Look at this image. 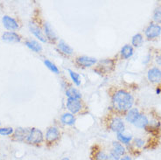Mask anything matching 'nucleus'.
I'll use <instances>...</instances> for the list:
<instances>
[{"mask_svg": "<svg viewBox=\"0 0 161 160\" xmlns=\"http://www.w3.org/2000/svg\"><path fill=\"white\" fill-rule=\"evenodd\" d=\"M112 102L116 109L120 111H126L132 107L134 99L132 96L128 92L119 90L113 96Z\"/></svg>", "mask_w": 161, "mask_h": 160, "instance_id": "obj_1", "label": "nucleus"}, {"mask_svg": "<svg viewBox=\"0 0 161 160\" xmlns=\"http://www.w3.org/2000/svg\"><path fill=\"white\" fill-rule=\"evenodd\" d=\"M25 141L30 144H39L43 141V134L39 129L32 128L30 130V133Z\"/></svg>", "mask_w": 161, "mask_h": 160, "instance_id": "obj_2", "label": "nucleus"}, {"mask_svg": "<svg viewBox=\"0 0 161 160\" xmlns=\"http://www.w3.org/2000/svg\"><path fill=\"white\" fill-rule=\"evenodd\" d=\"M161 33V26L157 24H151L145 30V35L148 39H154L159 36Z\"/></svg>", "mask_w": 161, "mask_h": 160, "instance_id": "obj_3", "label": "nucleus"}, {"mask_svg": "<svg viewBox=\"0 0 161 160\" xmlns=\"http://www.w3.org/2000/svg\"><path fill=\"white\" fill-rule=\"evenodd\" d=\"M60 138V131L55 127H51L46 134V141L48 144H53Z\"/></svg>", "mask_w": 161, "mask_h": 160, "instance_id": "obj_4", "label": "nucleus"}, {"mask_svg": "<svg viewBox=\"0 0 161 160\" xmlns=\"http://www.w3.org/2000/svg\"><path fill=\"white\" fill-rule=\"evenodd\" d=\"M67 108L73 114L79 112L81 108V104H80L79 99H74V98H69L67 102Z\"/></svg>", "mask_w": 161, "mask_h": 160, "instance_id": "obj_5", "label": "nucleus"}, {"mask_svg": "<svg viewBox=\"0 0 161 160\" xmlns=\"http://www.w3.org/2000/svg\"><path fill=\"white\" fill-rule=\"evenodd\" d=\"M30 130L27 129L23 128H18L14 131L13 134V139L15 141H19V142H22V141L26 140L27 136H28Z\"/></svg>", "mask_w": 161, "mask_h": 160, "instance_id": "obj_6", "label": "nucleus"}, {"mask_svg": "<svg viewBox=\"0 0 161 160\" xmlns=\"http://www.w3.org/2000/svg\"><path fill=\"white\" fill-rule=\"evenodd\" d=\"M110 129L112 130L113 131L117 132V134L119 133H123L125 130V124L124 122L121 120L120 118H114L111 121V124H110Z\"/></svg>", "mask_w": 161, "mask_h": 160, "instance_id": "obj_7", "label": "nucleus"}, {"mask_svg": "<svg viewBox=\"0 0 161 160\" xmlns=\"http://www.w3.org/2000/svg\"><path fill=\"white\" fill-rule=\"evenodd\" d=\"M148 80L151 82H158L161 80V70L158 68H153L148 71Z\"/></svg>", "mask_w": 161, "mask_h": 160, "instance_id": "obj_8", "label": "nucleus"}, {"mask_svg": "<svg viewBox=\"0 0 161 160\" xmlns=\"http://www.w3.org/2000/svg\"><path fill=\"white\" fill-rule=\"evenodd\" d=\"M3 24L4 26L7 30H16L19 28V24L17 23V21L14 19H12L9 16L3 17Z\"/></svg>", "mask_w": 161, "mask_h": 160, "instance_id": "obj_9", "label": "nucleus"}, {"mask_svg": "<svg viewBox=\"0 0 161 160\" xmlns=\"http://www.w3.org/2000/svg\"><path fill=\"white\" fill-rule=\"evenodd\" d=\"M2 39H3V40H5L7 42H19L20 40H21L19 35L16 32H4Z\"/></svg>", "mask_w": 161, "mask_h": 160, "instance_id": "obj_10", "label": "nucleus"}, {"mask_svg": "<svg viewBox=\"0 0 161 160\" xmlns=\"http://www.w3.org/2000/svg\"><path fill=\"white\" fill-rule=\"evenodd\" d=\"M77 63L80 66H83V67H91L92 65L97 63V60L95 58L81 56L77 58Z\"/></svg>", "mask_w": 161, "mask_h": 160, "instance_id": "obj_11", "label": "nucleus"}, {"mask_svg": "<svg viewBox=\"0 0 161 160\" xmlns=\"http://www.w3.org/2000/svg\"><path fill=\"white\" fill-rule=\"evenodd\" d=\"M29 27H30V30H31V32L35 35V36L39 39L40 40H41L42 42H46L47 41V39H46V37L44 36V34L42 33L41 32V30H40L37 25H35L34 24H32V23H30L29 25Z\"/></svg>", "mask_w": 161, "mask_h": 160, "instance_id": "obj_12", "label": "nucleus"}, {"mask_svg": "<svg viewBox=\"0 0 161 160\" xmlns=\"http://www.w3.org/2000/svg\"><path fill=\"white\" fill-rule=\"evenodd\" d=\"M148 124H149V121L145 115H139L135 122L133 123V124L137 128H146Z\"/></svg>", "mask_w": 161, "mask_h": 160, "instance_id": "obj_13", "label": "nucleus"}, {"mask_svg": "<svg viewBox=\"0 0 161 160\" xmlns=\"http://www.w3.org/2000/svg\"><path fill=\"white\" fill-rule=\"evenodd\" d=\"M139 115L140 114H139V111H138L137 108H130L128 114H127V116H126V120L133 124Z\"/></svg>", "mask_w": 161, "mask_h": 160, "instance_id": "obj_14", "label": "nucleus"}, {"mask_svg": "<svg viewBox=\"0 0 161 160\" xmlns=\"http://www.w3.org/2000/svg\"><path fill=\"white\" fill-rule=\"evenodd\" d=\"M121 54L124 59H129L130 57L132 56L133 54V48L130 45H125V47H123L121 50Z\"/></svg>", "mask_w": 161, "mask_h": 160, "instance_id": "obj_15", "label": "nucleus"}, {"mask_svg": "<svg viewBox=\"0 0 161 160\" xmlns=\"http://www.w3.org/2000/svg\"><path fill=\"white\" fill-rule=\"evenodd\" d=\"M25 45H26L30 49H32V51H34V52H41V50H42L41 45H40L39 42L35 41V40H28V41L25 42Z\"/></svg>", "mask_w": 161, "mask_h": 160, "instance_id": "obj_16", "label": "nucleus"}, {"mask_svg": "<svg viewBox=\"0 0 161 160\" xmlns=\"http://www.w3.org/2000/svg\"><path fill=\"white\" fill-rule=\"evenodd\" d=\"M58 47L60 49L61 52L65 53V54H72L73 53V49L67 43H65L63 40H60L59 42V45H58Z\"/></svg>", "mask_w": 161, "mask_h": 160, "instance_id": "obj_17", "label": "nucleus"}, {"mask_svg": "<svg viewBox=\"0 0 161 160\" xmlns=\"http://www.w3.org/2000/svg\"><path fill=\"white\" fill-rule=\"evenodd\" d=\"M75 116L70 113H66L61 116V122L64 124H67V125H72V124H75Z\"/></svg>", "mask_w": 161, "mask_h": 160, "instance_id": "obj_18", "label": "nucleus"}, {"mask_svg": "<svg viewBox=\"0 0 161 160\" xmlns=\"http://www.w3.org/2000/svg\"><path fill=\"white\" fill-rule=\"evenodd\" d=\"M113 66H114V62L111 60H102L100 62V67L102 70H104L105 72L110 71L112 69Z\"/></svg>", "mask_w": 161, "mask_h": 160, "instance_id": "obj_19", "label": "nucleus"}, {"mask_svg": "<svg viewBox=\"0 0 161 160\" xmlns=\"http://www.w3.org/2000/svg\"><path fill=\"white\" fill-rule=\"evenodd\" d=\"M112 146L113 151L117 152L119 156H123V155L125 154V148L121 143H119V142H113Z\"/></svg>", "mask_w": 161, "mask_h": 160, "instance_id": "obj_20", "label": "nucleus"}, {"mask_svg": "<svg viewBox=\"0 0 161 160\" xmlns=\"http://www.w3.org/2000/svg\"><path fill=\"white\" fill-rule=\"evenodd\" d=\"M45 32H46V35L47 37L50 39V40H55L56 39V35H55V33L53 31L52 27H51V25L48 24V23H45Z\"/></svg>", "mask_w": 161, "mask_h": 160, "instance_id": "obj_21", "label": "nucleus"}, {"mask_svg": "<svg viewBox=\"0 0 161 160\" xmlns=\"http://www.w3.org/2000/svg\"><path fill=\"white\" fill-rule=\"evenodd\" d=\"M66 95L69 98H74V99H80L81 97V95L80 94V92L76 90L75 88H69V90H67L66 92Z\"/></svg>", "mask_w": 161, "mask_h": 160, "instance_id": "obj_22", "label": "nucleus"}, {"mask_svg": "<svg viewBox=\"0 0 161 160\" xmlns=\"http://www.w3.org/2000/svg\"><path fill=\"white\" fill-rule=\"evenodd\" d=\"M131 42H132V45L135 47H139L141 45L143 44V36L140 33H137V34L133 36Z\"/></svg>", "mask_w": 161, "mask_h": 160, "instance_id": "obj_23", "label": "nucleus"}, {"mask_svg": "<svg viewBox=\"0 0 161 160\" xmlns=\"http://www.w3.org/2000/svg\"><path fill=\"white\" fill-rule=\"evenodd\" d=\"M94 160H109V156L103 151H98L94 154Z\"/></svg>", "mask_w": 161, "mask_h": 160, "instance_id": "obj_24", "label": "nucleus"}, {"mask_svg": "<svg viewBox=\"0 0 161 160\" xmlns=\"http://www.w3.org/2000/svg\"><path fill=\"white\" fill-rule=\"evenodd\" d=\"M117 139L122 144H128L131 140V136H125L122 133H119V134H117Z\"/></svg>", "mask_w": 161, "mask_h": 160, "instance_id": "obj_25", "label": "nucleus"}, {"mask_svg": "<svg viewBox=\"0 0 161 160\" xmlns=\"http://www.w3.org/2000/svg\"><path fill=\"white\" fill-rule=\"evenodd\" d=\"M69 74H70V76H71V78H72V80H74V82L77 85V86H79L80 85V75L76 74V73H75L72 70H69Z\"/></svg>", "mask_w": 161, "mask_h": 160, "instance_id": "obj_26", "label": "nucleus"}, {"mask_svg": "<svg viewBox=\"0 0 161 160\" xmlns=\"http://www.w3.org/2000/svg\"><path fill=\"white\" fill-rule=\"evenodd\" d=\"M44 63H45V65H46V66H47V68H48L49 69L52 71V72L55 73V74H58V73H59V69H58L56 66L53 64V63H52L50 60H46L44 61Z\"/></svg>", "mask_w": 161, "mask_h": 160, "instance_id": "obj_27", "label": "nucleus"}, {"mask_svg": "<svg viewBox=\"0 0 161 160\" xmlns=\"http://www.w3.org/2000/svg\"><path fill=\"white\" fill-rule=\"evenodd\" d=\"M153 19L157 23H161V7H158L155 10L153 14Z\"/></svg>", "mask_w": 161, "mask_h": 160, "instance_id": "obj_28", "label": "nucleus"}, {"mask_svg": "<svg viewBox=\"0 0 161 160\" xmlns=\"http://www.w3.org/2000/svg\"><path fill=\"white\" fill-rule=\"evenodd\" d=\"M13 129L12 128H0V135L2 136H9L13 133Z\"/></svg>", "mask_w": 161, "mask_h": 160, "instance_id": "obj_29", "label": "nucleus"}, {"mask_svg": "<svg viewBox=\"0 0 161 160\" xmlns=\"http://www.w3.org/2000/svg\"><path fill=\"white\" fill-rule=\"evenodd\" d=\"M108 156H109V160H120L121 158V156H119L117 152H114L113 150L109 152V154Z\"/></svg>", "mask_w": 161, "mask_h": 160, "instance_id": "obj_30", "label": "nucleus"}, {"mask_svg": "<svg viewBox=\"0 0 161 160\" xmlns=\"http://www.w3.org/2000/svg\"><path fill=\"white\" fill-rule=\"evenodd\" d=\"M134 144L137 148H142L145 145V142L141 138H136L134 139Z\"/></svg>", "mask_w": 161, "mask_h": 160, "instance_id": "obj_31", "label": "nucleus"}, {"mask_svg": "<svg viewBox=\"0 0 161 160\" xmlns=\"http://www.w3.org/2000/svg\"><path fill=\"white\" fill-rule=\"evenodd\" d=\"M120 160H132L131 159V157L130 156H127V155H125V156H124L123 157H121Z\"/></svg>", "mask_w": 161, "mask_h": 160, "instance_id": "obj_32", "label": "nucleus"}, {"mask_svg": "<svg viewBox=\"0 0 161 160\" xmlns=\"http://www.w3.org/2000/svg\"><path fill=\"white\" fill-rule=\"evenodd\" d=\"M156 61H157V63L158 65H161V55L157 57V59H156Z\"/></svg>", "mask_w": 161, "mask_h": 160, "instance_id": "obj_33", "label": "nucleus"}, {"mask_svg": "<svg viewBox=\"0 0 161 160\" xmlns=\"http://www.w3.org/2000/svg\"><path fill=\"white\" fill-rule=\"evenodd\" d=\"M156 92H157V94H159V93L161 92V89H160V88H157V90H156Z\"/></svg>", "mask_w": 161, "mask_h": 160, "instance_id": "obj_34", "label": "nucleus"}, {"mask_svg": "<svg viewBox=\"0 0 161 160\" xmlns=\"http://www.w3.org/2000/svg\"><path fill=\"white\" fill-rule=\"evenodd\" d=\"M61 160H70L69 159V157H63V158H62V159Z\"/></svg>", "mask_w": 161, "mask_h": 160, "instance_id": "obj_35", "label": "nucleus"}]
</instances>
